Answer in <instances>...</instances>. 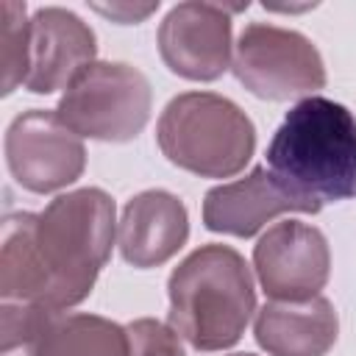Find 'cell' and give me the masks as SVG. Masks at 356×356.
<instances>
[{"mask_svg": "<svg viewBox=\"0 0 356 356\" xmlns=\"http://www.w3.org/2000/svg\"><path fill=\"white\" fill-rule=\"evenodd\" d=\"M273 175L317 214L356 195V117L328 97L295 103L267 145Z\"/></svg>", "mask_w": 356, "mask_h": 356, "instance_id": "cell-1", "label": "cell"}, {"mask_svg": "<svg viewBox=\"0 0 356 356\" xmlns=\"http://www.w3.org/2000/svg\"><path fill=\"white\" fill-rule=\"evenodd\" d=\"M167 295L170 325L203 353L236 345L256 312L250 267L228 245L192 250L170 273Z\"/></svg>", "mask_w": 356, "mask_h": 356, "instance_id": "cell-2", "label": "cell"}, {"mask_svg": "<svg viewBox=\"0 0 356 356\" xmlns=\"http://www.w3.org/2000/svg\"><path fill=\"white\" fill-rule=\"evenodd\" d=\"M114 234V200L97 186L64 192L36 214V250L50 309L67 312L89 298L111 256Z\"/></svg>", "mask_w": 356, "mask_h": 356, "instance_id": "cell-3", "label": "cell"}, {"mask_svg": "<svg viewBox=\"0 0 356 356\" xmlns=\"http://www.w3.org/2000/svg\"><path fill=\"white\" fill-rule=\"evenodd\" d=\"M156 139L167 161L200 178H231L256 150L250 117L214 92L172 97L159 117Z\"/></svg>", "mask_w": 356, "mask_h": 356, "instance_id": "cell-4", "label": "cell"}, {"mask_svg": "<svg viewBox=\"0 0 356 356\" xmlns=\"http://www.w3.org/2000/svg\"><path fill=\"white\" fill-rule=\"evenodd\" d=\"M153 89L142 70L125 61H92L64 89L58 120L81 139L128 142L150 120Z\"/></svg>", "mask_w": 356, "mask_h": 356, "instance_id": "cell-5", "label": "cell"}, {"mask_svg": "<svg viewBox=\"0 0 356 356\" xmlns=\"http://www.w3.org/2000/svg\"><path fill=\"white\" fill-rule=\"evenodd\" d=\"M231 70L261 100L312 97L325 86V64L312 39L267 22L245 25L234 44Z\"/></svg>", "mask_w": 356, "mask_h": 356, "instance_id": "cell-6", "label": "cell"}, {"mask_svg": "<svg viewBox=\"0 0 356 356\" xmlns=\"http://www.w3.org/2000/svg\"><path fill=\"white\" fill-rule=\"evenodd\" d=\"M6 164L14 181L36 195L75 184L86 167V147L56 111L31 108L6 131Z\"/></svg>", "mask_w": 356, "mask_h": 356, "instance_id": "cell-7", "label": "cell"}, {"mask_svg": "<svg viewBox=\"0 0 356 356\" xmlns=\"http://www.w3.org/2000/svg\"><path fill=\"white\" fill-rule=\"evenodd\" d=\"M245 6L222 3H178L167 11L159 25L161 61L181 78L217 81L234 58L231 44V14Z\"/></svg>", "mask_w": 356, "mask_h": 356, "instance_id": "cell-8", "label": "cell"}, {"mask_svg": "<svg viewBox=\"0 0 356 356\" xmlns=\"http://www.w3.org/2000/svg\"><path fill=\"white\" fill-rule=\"evenodd\" d=\"M253 270L270 300L317 298L331 273L328 239L309 222H275L253 248Z\"/></svg>", "mask_w": 356, "mask_h": 356, "instance_id": "cell-9", "label": "cell"}, {"mask_svg": "<svg viewBox=\"0 0 356 356\" xmlns=\"http://www.w3.org/2000/svg\"><path fill=\"white\" fill-rule=\"evenodd\" d=\"M95 31L72 11L47 6L31 17V58L25 89L50 95L67 89L75 75L95 61Z\"/></svg>", "mask_w": 356, "mask_h": 356, "instance_id": "cell-10", "label": "cell"}, {"mask_svg": "<svg viewBox=\"0 0 356 356\" xmlns=\"http://www.w3.org/2000/svg\"><path fill=\"white\" fill-rule=\"evenodd\" d=\"M286 211L309 214V206L295 197L264 164L253 167L245 178L209 189L203 197V225L231 236H253Z\"/></svg>", "mask_w": 356, "mask_h": 356, "instance_id": "cell-11", "label": "cell"}, {"mask_svg": "<svg viewBox=\"0 0 356 356\" xmlns=\"http://www.w3.org/2000/svg\"><path fill=\"white\" fill-rule=\"evenodd\" d=\"M189 236V214L178 195L147 189L134 195L117 225V245L131 267L147 270L170 261Z\"/></svg>", "mask_w": 356, "mask_h": 356, "instance_id": "cell-12", "label": "cell"}, {"mask_svg": "<svg viewBox=\"0 0 356 356\" xmlns=\"http://www.w3.org/2000/svg\"><path fill=\"white\" fill-rule=\"evenodd\" d=\"M256 342L270 356H325L339 334V317L328 298L270 300L256 312Z\"/></svg>", "mask_w": 356, "mask_h": 356, "instance_id": "cell-13", "label": "cell"}, {"mask_svg": "<svg viewBox=\"0 0 356 356\" xmlns=\"http://www.w3.org/2000/svg\"><path fill=\"white\" fill-rule=\"evenodd\" d=\"M25 350L28 356H128V331L100 314L44 309Z\"/></svg>", "mask_w": 356, "mask_h": 356, "instance_id": "cell-14", "label": "cell"}, {"mask_svg": "<svg viewBox=\"0 0 356 356\" xmlns=\"http://www.w3.org/2000/svg\"><path fill=\"white\" fill-rule=\"evenodd\" d=\"M0 298L3 303L47 306V278L36 250V214L17 211L0 234Z\"/></svg>", "mask_w": 356, "mask_h": 356, "instance_id": "cell-15", "label": "cell"}, {"mask_svg": "<svg viewBox=\"0 0 356 356\" xmlns=\"http://www.w3.org/2000/svg\"><path fill=\"white\" fill-rule=\"evenodd\" d=\"M31 58V19L25 17V3H0V72L3 95L25 86Z\"/></svg>", "mask_w": 356, "mask_h": 356, "instance_id": "cell-16", "label": "cell"}, {"mask_svg": "<svg viewBox=\"0 0 356 356\" xmlns=\"http://www.w3.org/2000/svg\"><path fill=\"white\" fill-rule=\"evenodd\" d=\"M128 331V356H186L181 334L172 325L142 317L125 325Z\"/></svg>", "mask_w": 356, "mask_h": 356, "instance_id": "cell-17", "label": "cell"}, {"mask_svg": "<svg viewBox=\"0 0 356 356\" xmlns=\"http://www.w3.org/2000/svg\"><path fill=\"white\" fill-rule=\"evenodd\" d=\"M100 14L122 22V25H131V22H139L145 19L147 14H153L159 8V3H147V6H131V3H111V6H95Z\"/></svg>", "mask_w": 356, "mask_h": 356, "instance_id": "cell-18", "label": "cell"}, {"mask_svg": "<svg viewBox=\"0 0 356 356\" xmlns=\"http://www.w3.org/2000/svg\"><path fill=\"white\" fill-rule=\"evenodd\" d=\"M234 356H253V353H234Z\"/></svg>", "mask_w": 356, "mask_h": 356, "instance_id": "cell-19", "label": "cell"}]
</instances>
